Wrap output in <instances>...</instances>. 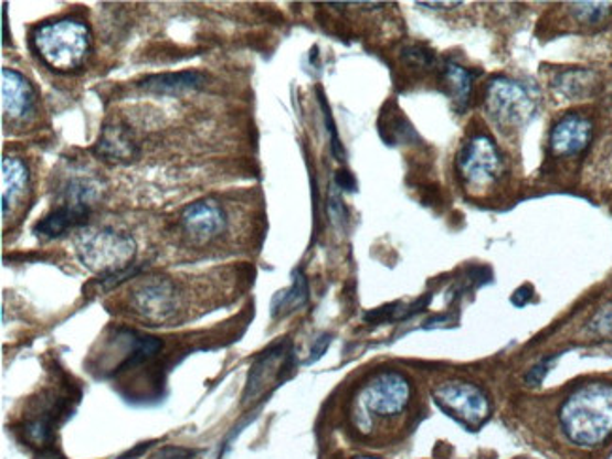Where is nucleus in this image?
I'll return each instance as SVG.
<instances>
[{
	"label": "nucleus",
	"mask_w": 612,
	"mask_h": 459,
	"mask_svg": "<svg viewBox=\"0 0 612 459\" xmlns=\"http://www.w3.org/2000/svg\"><path fill=\"white\" fill-rule=\"evenodd\" d=\"M563 434L574 447H601L612 435V384L588 383L560 408Z\"/></svg>",
	"instance_id": "f257e3e1"
},
{
	"label": "nucleus",
	"mask_w": 612,
	"mask_h": 459,
	"mask_svg": "<svg viewBox=\"0 0 612 459\" xmlns=\"http://www.w3.org/2000/svg\"><path fill=\"white\" fill-rule=\"evenodd\" d=\"M413 389L398 371H379L358 389L352 402V428L370 437L377 426L395 420L408 410Z\"/></svg>",
	"instance_id": "f03ea898"
},
{
	"label": "nucleus",
	"mask_w": 612,
	"mask_h": 459,
	"mask_svg": "<svg viewBox=\"0 0 612 459\" xmlns=\"http://www.w3.org/2000/svg\"><path fill=\"white\" fill-rule=\"evenodd\" d=\"M32 45L45 63L59 72L77 71L89 57V29L82 21L57 20L36 26Z\"/></svg>",
	"instance_id": "7ed1b4c3"
},
{
	"label": "nucleus",
	"mask_w": 612,
	"mask_h": 459,
	"mask_svg": "<svg viewBox=\"0 0 612 459\" xmlns=\"http://www.w3.org/2000/svg\"><path fill=\"white\" fill-rule=\"evenodd\" d=\"M76 249L84 266L101 277L133 268L130 261L136 255L135 239L112 228L84 232L77 237Z\"/></svg>",
	"instance_id": "20e7f679"
},
{
	"label": "nucleus",
	"mask_w": 612,
	"mask_h": 459,
	"mask_svg": "<svg viewBox=\"0 0 612 459\" xmlns=\"http://www.w3.org/2000/svg\"><path fill=\"white\" fill-rule=\"evenodd\" d=\"M434 402L467 428L483 426L490 416V402L485 392L466 381L440 384L434 389Z\"/></svg>",
	"instance_id": "39448f33"
},
{
	"label": "nucleus",
	"mask_w": 612,
	"mask_h": 459,
	"mask_svg": "<svg viewBox=\"0 0 612 459\" xmlns=\"http://www.w3.org/2000/svg\"><path fill=\"white\" fill-rule=\"evenodd\" d=\"M486 111L498 127L518 128L534 115V103L523 85L499 77L486 90Z\"/></svg>",
	"instance_id": "423d86ee"
},
{
	"label": "nucleus",
	"mask_w": 612,
	"mask_h": 459,
	"mask_svg": "<svg viewBox=\"0 0 612 459\" xmlns=\"http://www.w3.org/2000/svg\"><path fill=\"white\" fill-rule=\"evenodd\" d=\"M504 170V160L496 143L486 136H475L458 154V172L466 185L485 189L492 185Z\"/></svg>",
	"instance_id": "0eeeda50"
},
{
	"label": "nucleus",
	"mask_w": 612,
	"mask_h": 459,
	"mask_svg": "<svg viewBox=\"0 0 612 459\" xmlns=\"http://www.w3.org/2000/svg\"><path fill=\"white\" fill-rule=\"evenodd\" d=\"M133 306L149 322H167L178 311V292L168 279H149L133 292Z\"/></svg>",
	"instance_id": "6e6552de"
},
{
	"label": "nucleus",
	"mask_w": 612,
	"mask_h": 459,
	"mask_svg": "<svg viewBox=\"0 0 612 459\" xmlns=\"http://www.w3.org/2000/svg\"><path fill=\"white\" fill-rule=\"evenodd\" d=\"M181 226L192 242H210L226 228V215L215 200H198L181 213Z\"/></svg>",
	"instance_id": "1a4fd4ad"
},
{
	"label": "nucleus",
	"mask_w": 612,
	"mask_h": 459,
	"mask_svg": "<svg viewBox=\"0 0 612 459\" xmlns=\"http://www.w3.org/2000/svg\"><path fill=\"white\" fill-rule=\"evenodd\" d=\"M291 367H293V352L288 351V343L275 344L270 351L264 352L251 367L250 381L243 396L245 403L253 402L272 378L281 381Z\"/></svg>",
	"instance_id": "9d476101"
},
{
	"label": "nucleus",
	"mask_w": 612,
	"mask_h": 459,
	"mask_svg": "<svg viewBox=\"0 0 612 459\" xmlns=\"http://www.w3.org/2000/svg\"><path fill=\"white\" fill-rule=\"evenodd\" d=\"M36 95L25 77L12 71L2 68V114L10 121H25L34 114Z\"/></svg>",
	"instance_id": "9b49d317"
},
{
	"label": "nucleus",
	"mask_w": 612,
	"mask_h": 459,
	"mask_svg": "<svg viewBox=\"0 0 612 459\" xmlns=\"http://www.w3.org/2000/svg\"><path fill=\"white\" fill-rule=\"evenodd\" d=\"M71 199L66 200L63 205H59L57 210H53L48 217L42 218L34 232L39 236L59 237L66 230L74 228L84 224L89 217V205L85 204V189H71L68 191Z\"/></svg>",
	"instance_id": "f8f14e48"
},
{
	"label": "nucleus",
	"mask_w": 612,
	"mask_h": 459,
	"mask_svg": "<svg viewBox=\"0 0 612 459\" xmlns=\"http://www.w3.org/2000/svg\"><path fill=\"white\" fill-rule=\"evenodd\" d=\"M590 140H592V122L582 115H566L552 128L550 149L558 157H573V154L582 153Z\"/></svg>",
	"instance_id": "ddd939ff"
},
{
	"label": "nucleus",
	"mask_w": 612,
	"mask_h": 459,
	"mask_svg": "<svg viewBox=\"0 0 612 459\" xmlns=\"http://www.w3.org/2000/svg\"><path fill=\"white\" fill-rule=\"evenodd\" d=\"M29 192V170L15 157L2 159V217H12Z\"/></svg>",
	"instance_id": "4468645a"
},
{
	"label": "nucleus",
	"mask_w": 612,
	"mask_h": 459,
	"mask_svg": "<svg viewBox=\"0 0 612 459\" xmlns=\"http://www.w3.org/2000/svg\"><path fill=\"white\" fill-rule=\"evenodd\" d=\"M205 84V77L200 72H172V74H157L141 82V89L157 95H181L189 90H197Z\"/></svg>",
	"instance_id": "2eb2a0df"
},
{
	"label": "nucleus",
	"mask_w": 612,
	"mask_h": 459,
	"mask_svg": "<svg viewBox=\"0 0 612 459\" xmlns=\"http://www.w3.org/2000/svg\"><path fill=\"white\" fill-rule=\"evenodd\" d=\"M95 153L106 160H130L136 154V146L127 130L122 127L104 128L101 140L95 146Z\"/></svg>",
	"instance_id": "dca6fc26"
},
{
	"label": "nucleus",
	"mask_w": 612,
	"mask_h": 459,
	"mask_svg": "<svg viewBox=\"0 0 612 459\" xmlns=\"http://www.w3.org/2000/svg\"><path fill=\"white\" fill-rule=\"evenodd\" d=\"M307 296H309V290H307L306 277L300 271H296L294 274L293 287L275 296L272 313L275 317L277 314L293 313L296 309H300L302 306H306Z\"/></svg>",
	"instance_id": "f3484780"
},
{
	"label": "nucleus",
	"mask_w": 612,
	"mask_h": 459,
	"mask_svg": "<svg viewBox=\"0 0 612 459\" xmlns=\"http://www.w3.org/2000/svg\"><path fill=\"white\" fill-rule=\"evenodd\" d=\"M445 79L456 103L467 104L472 95V74L458 64H446Z\"/></svg>",
	"instance_id": "a211bd4d"
},
{
	"label": "nucleus",
	"mask_w": 612,
	"mask_h": 459,
	"mask_svg": "<svg viewBox=\"0 0 612 459\" xmlns=\"http://www.w3.org/2000/svg\"><path fill=\"white\" fill-rule=\"evenodd\" d=\"M593 85H595V74L593 72H566L558 79V87H560L561 93L573 96V98L590 95L593 90Z\"/></svg>",
	"instance_id": "6ab92c4d"
},
{
	"label": "nucleus",
	"mask_w": 612,
	"mask_h": 459,
	"mask_svg": "<svg viewBox=\"0 0 612 459\" xmlns=\"http://www.w3.org/2000/svg\"><path fill=\"white\" fill-rule=\"evenodd\" d=\"M160 349H162V341H160V339L133 335V351H130V356H128L127 362L119 367V371L144 364L147 360H151Z\"/></svg>",
	"instance_id": "aec40b11"
},
{
	"label": "nucleus",
	"mask_w": 612,
	"mask_h": 459,
	"mask_svg": "<svg viewBox=\"0 0 612 459\" xmlns=\"http://www.w3.org/2000/svg\"><path fill=\"white\" fill-rule=\"evenodd\" d=\"M574 18L587 25H600L612 15L611 2H577L571 7Z\"/></svg>",
	"instance_id": "412c9836"
},
{
	"label": "nucleus",
	"mask_w": 612,
	"mask_h": 459,
	"mask_svg": "<svg viewBox=\"0 0 612 459\" xmlns=\"http://www.w3.org/2000/svg\"><path fill=\"white\" fill-rule=\"evenodd\" d=\"M590 330L600 338L612 339V303L601 307L590 322Z\"/></svg>",
	"instance_id": "4be33fe9"
},
{
	"label": "nucleus",
	"mask_w": 612,
	"mask_h": 459,
	"mask_svg": "<svg viewBox=\"0 0 612 459\" xmlns=\"http://www.w3.org/2000/svg\"><path fill=\"white\" fill-rule=\"evenodd\" d=\"M194 450L181 447H167L162 448L157 456L151 459H192L194 458Z\"/></svg>",
	"instance_id": "5701e85b"
},
{
	"label": "nucleus",
	"mask_w": 612,
	"mask_h": 459,
	"mask_svg": "<svg viewBox=\"0 0 612 459\" xmlns=\"http://www.w3.org/2000/svg\"><path fill=\"white\" fill-rule=\"evenodd\" d=\"M552 362H555V357L542 360L541 364H537L536 367L529 371L528 375H526V383L531 384V386H536V384H541L545 375L549 373V367Z\"/></svg>",
	"instance_id": "b1692460"
},
{
	"label": "nucleus",
	"mask_w": 612,
	"mask_h": 459,
	"mask_svg": "<svg viewBox=\"0 0 612 459\" xmlns=\"http://www.w3.org/2000/svg\"><path fill=\"white\" fill-rule=\"evenodd\" d=\"M330 341H333V338L328 335V333H323L319 339H315V343H313L312 349V356H309V360H307V364H313V362H317L323 354H325L326 349H328V344H330Z\"/></svg>",
	"instance_id": "393cba45"
},
{
	"label": "nucleus",
	"mask_w": 612,
	"mask_h": 459,
	"mask_svg": "<svg viewBox=\"0 0 612 459\" xmlns=\"http://www.w3.org/2000/svg\"><path fill=\"white\" fill-rule=\"evenodd\" d=\"M336 183H338V186H341L344 191H355V186H357L355 178H352L351 173L345 172V170L338 172V175H336Z\"/></svg>",
	"instance_id": "a878e982"
},
{
	"label": "nucleus",
	"mask_w": 612,
	"mask_h": 459,
	"mask_svg": "<svg viewBox=\"0 0 612 459\" xmlns=\"http://www.w3.org/2000/svg\"><path fill=\"white\" fill-rule=\"evenodd\" d=\"M355 459H376V458H355Z\"/></svg>",
	"instance_id": "bb28decb"
}]
</instances>
